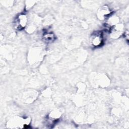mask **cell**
Instances as JSON below:
<instances>
[{"instance_id": "6da1fadb", "label": "cell", "mask_w": 129, "mask_h": 129, "mask_svg": "<svg viewBox=\"0 0 129 129\" xmlns=\"http://www.w3.org/2000/svg\"><path fill=\"white\" fill-rule=\"evenodd\" d=\"M104 42L103 33L101 31L94 32L90 38V43L94 47H98L102 46Z\"/></svg>"}, {"instance_id": "7a4b0ae2", "label": "cell", "mask_w": 129, "mask_h": 129, "mask_svg": "<svg viewBox=\"0 0 129 129\" xmlns=\"http://www.w3.org/2000/svg\"><path fill=\"white\" fill-rule=\"evenodd\" d=\"M28 22V18L24 13H21L18 15L15 21V25L17 29L22 30L27 26Z\"/></svg>"}, {"instance_id": "3957f363", "label": "cell", "mask_w": 129, "mask_h": 129, "mask_svg": "<svg viewBox=\"0 0 129 129\" xmlns=\"http://www.w3.org/2000/svg\"><path fill=\"white\" fill-rule=\"evenodd\" d=\"M111 14L112 12L110 11L109 8L106 6H104L99 10L97 16L98 18L100 20H106Z\"/></svg>"}, {"instance_id": "277c9868", "label": "cell", "mask_w": 129, "mask_h": 129, "mask_svg": "<svg viewBox=\"0 0 129 129\" xmlns=\"http://www.w3.org/2000/svg\"><path fill=\"white\" fill-rule=\"evenodd\" d=\"M43 39L46 42H51L55 39V36L52 32L46 31L43 33Z\"/></svg>"}, {"instance_id": "5b68a950", "label": "cell", "mask_w": 129, "mask_h": 129, "mask_svg": "<svg viewBox=\"0 0 129 129\" xmlns=\"http://www.w3.org/2000/svg\"><path fill=\"white\" fill-rule=\"evenodd\" d=\"M27 2H28V4H26V6H27V8H28V9H30V8H31L34 5V3H35V2L33 1H28Z\"/></svg>"}]
</instances>
